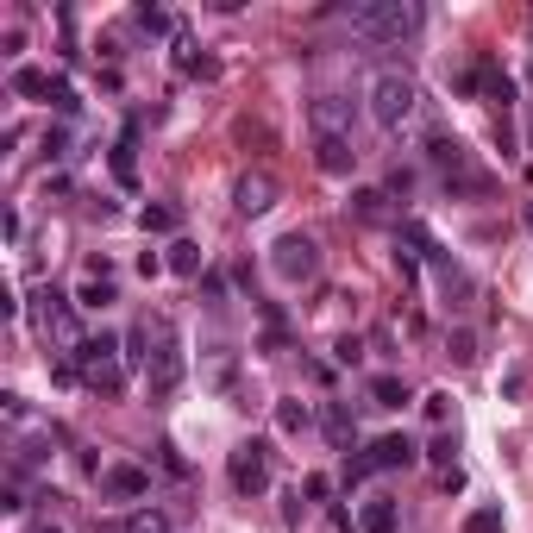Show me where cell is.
I'll return each mask as SVG.
<instances>
[{"instance_id": "83f0119b", "label": "cell", "mask_w": 533, "mask_h": 533, "mask_svg": "<svg viewBox=\"0 0 533 533\" xmlns=\"http://www.w3.org/2000/svg\"><path fill=\"white\" fill-rule=\"evenodd\" d=\"M132 19H138V26H145V32H170V26H176V19H170L164 7H138Z\"/></svg>"}, {"instance_id": "f1b7e54d", "label": "cell", "mask_w": 533, "mask_h": 533, "mask_svg": "<svg viewBox=\"0 0 533 533\" xmlns=\"http://www.w3.org/2000/svg\"><path fill=\"white\" fill-rule=\"evenodd\" d=\"M452 452H458V439H452V433H439V439H433V446H427V458H433V465H439V471H452Z\"/></svg>"}, {"instance_id": "1f68e13d", "label": "cell", "mask_w": 533, "mask_h": 533, "mask_svg": "<svg viewBox=\"0 0 533 533\" xmlns=\"http://www.w3.org/2000/svg\"><path fill=\"white\" fill-rule=\"evenodd\" d=\"M44 157H69V126H51V132H44Z\"/></svg>"}, {"instance_id": "ffe728a7", "label": "cell", "mask_w": 533, "mask_h": 533, "mask_svg": "<svg viewBox=\"0 0 533 533\" xmlns=\"http://www.w3.org/2000/svg\"><path fill=\"white\" fill-rule=\"evenodd\" d=\"M370 402H377V408H402L408 402V383L383 370V377H370Z\"/></svg>"}, {"instance_id": "6da1fadb", "label": "cell", "mask_w": 533, "mask_h": 533, "mask_svg": "<svg viewBox=\"0 0 533 533\" xmlns=\"http://www.w3.org/2000/svg\"><path fill=\"white\" fill-rule=\"evenodd\" d=\"M427 164H433V176L446 182L452 195H490L496 189V176L477 170V157L465 151V138H452V132H427Z\"/></svg>"}, {"instance_id": "e575fe53", "label": "cell", "mask_w": 533, "mask_h": 533, "mask_svg": "<svg viewBox=\"0 0 533 533\" xmlns=\"http://www.w3.org/2000/svg\"><path fill=\"white\" fill-rule=\"evenodd\" d=\"M521 226H527V233H533V201H527V207H521Z\"/></svg>"}, {"instance_id": "30bf717a", "label": "cell", "mask_w": 533, "mask_h": 533, "mask_svg": "<svg viewBox=\"0 0 533 533\" xmlns=\"http://www.w3.org/2000/svg\"><path fill=\"white\" fill-rule=\"evenodd\" d=\"M276 195H283V189H276L270 170H245L239 189H233V207H239L245 220H258V214H270V207H276Z\"/></svg>"}, {"instance_id": "ac0fdd59", "label": "cell", "mask_w": 533, "mask_h": 533, "mask_svg": "<svg viewBox=\"0 0 533 533\" xmlns=\"http://www.w3.org/2000/svg\"><path fill=\"white\" fill-rule=\"evenodd\" d=\"M308 427H314V408L308 402H295V396L276 402V433H308Z\"/></svg>"}, {"instance_id": "277c9868", "label": "cell", "mask_w": 533, "mask_h": 533, "mask_svg": "<svg viewBox=\"0 0 533 533\" xmlns=\"http://www.w3.org/2000/svg\"><path fill=\"white\" fill-rule=\"evenodd\" d=\"M32 320H38L44 345H57L63 358H76V352H82V327H76V295H63V289H51V283H44V289L32 295Z\"/></svg>"}, {"instance_id": "5b68a950", "label": "cell", "mask_w": 533, "mask_h": 533, "mask_svg": "<svg viewBox=\"0 0 533 533\" xmlns=\"http://www.w3.org/2000/svg\"><path fill=\"white\" fill-rule=\"evenodd\" d=\"M151 327V358H145V383H151V396H176L182 389V333H176V320H145Z\"/></svg>"}, {"instance_id": "7c38bea8", "label": "cell", "mask_w": 533, "mask_h": 533, "mask_svg": "<svg viewBox=\"0 0 533 533\" xmlns=\"http://www.w3.org/2000/svg\"><path fill=\"white\" fill-rule=\"evenodd\" d=\"M414 458H421V446H414V439H408V433H383V439H377V446H370V452H364V465H370V471H408V465H414Z\"/></svg>"}, {"instance_id": "d590c367", "label": "cell", "mask_w": 533, "mask_h": 533, "mask_svg": "<svg viewBox=\"0 0 533 533\" xmlns=\"http://www.w3.org/2000/svg\"><path fill=\"white\" fill-rule=\"evenodd\" d=\"M38 533H63V527H51V521H44V527H38Z\"/></svg>"}, {"instance_id": "f546056e", "label": "cell", "mask_w": 533, "mask_h": 533, "mask_svg": "<svg viewBox=\"0 0 533 533\" xmlns=\"http://www.w3.org/2000/svg\"><path fill=\"white\" fill-rule=\"evenodd\" d=\"M157 465H164L170 477H189V458H182V452L170 446V439H164V446H157Z\"/></svg>"}, {"instance_id": "44dd1931", "label": "cell", "mask_w": 533, "mask_h": 533, "mask_svg": "<svg viewBox=\"0 0 533 533\" xmlns=\"http://www.w3.org/2000/svg\"><path fill=\"white\" fill-rule=\"evenodd\" d=\"M138 226H145V233H176V207L170 201H145L138 207Z\"/></svg>"}, {"instance_id": "4316f807", "label": "cell", "mask_w": 533, "mask_h": 533, "mask_svg": "<svg viewBox=\"0 0 533 533\" xmlns=\"http://www.w3.org/2000/svg\"><path fill=\"white\" fill-rule=\"evenodd\" d=\"M327 433H333V446H352V414H345L339 402L327 408Z\"/></svg>"}, {"instance_id": "5bb4252c", "label": "cell", "mask_w": 533, "mask_h": 533, "mask_svg": "<svg viewBox=\"0 0 533 533\" xmlns=\"http://www.w3.org/2000/svg\"><path fill=\"white\" fill-rule=\"evenodd\" d=\"M138 126H126L120 132V145H113V157H107V164H113V182H120V189H138Z\"/></svg>"}, {"instance_id": "ba28073f", "label": "cell", "mask_w": 533, "mask_h": 533, "mask_svg": "<svg viewBox=\"0 0 533 533\" xmlns=\"http://www.w3.org/2000/svg\"><path fill=\"white\" fill-rule=\"evenodd\" d=\"M226 477H233L239 496H264L270 490V446L264 439H245V446L226 458Z\"/></svg>"}, {"instance_id": "484cf974", "label": "cell", "mask_w": 533, "mask_h": 533, "mask_svg": "<svg viewBox=\"0 0 533 533\" xmlns=\"http://www.w3.org/2000/svg\"><path fill=\"white\" fill-rule=\"evenodd\" d=\"M465 533H502V508H471V515H465Z\"/></svg>"}, {"instance_id": "d6986e66", "label": "cell", "mask_w": 533, "mask_h": 533, "mask_svg": "<svg viewBox=\"0 0 533 533\" xmlns=\"http://www.w3.org/2000/svg\"><path fill=\"white\" fill-rule=\"evenodd\" d=\"M352 214H358V220H370V226L389 220V189H358V195H352Z\"/></svg>"}, {"instance_id": "9a60e30c", "label": "cell", "mask_w": 533, "mask_h": 533, "mask_svg": "<svg viewBox=\"0 0 533 533\" xmlns=\"http://www.w3.org/2000/svg\"><path fill=\"white\" fill-rule=\"evenodd\" d=\"M358 527H364V533H396V502H389V496H370V502L358 508Z\"/></svg>"}, {"instance_id": "2e32d148", "label": "cell", "mask_w": 533, "mask_h": 533, "mask_svg": "<svg viewBox=\"0 0 533 533\" xmlns=\"http://www.w3.org/2000/svg\"><path fill=\"white\" fill-rule=\"evenodd\" d=\"M7 82H13V95H44V101H51V88H57L51 69H32V63H19Z\"/></svg>"}, {"instance_id": "8992f818", "label": "cell", "mask_w": 533, "mask_h": 533, "mask_svg": "<svg viewBox=\"0 0 533 533\" xmlns=\"http://www.w3.org/2000/svg\"><path fill=\"white\" fill-rule=\"evenodd\" d=\"M69 364H76V377L88 389H101V396H120V389H126V352H120V339H107V333L82 339V352Z\"/></svg>"}, {"instance_id": "4fadbf2b", "label": "cell", "mask_w": 533, "mask_h": 533, "mask_svg": "<svg viewBox=\"0 0 533 533\" xmlns=\"http://www.w3.org/2000/svg\"><path fill=\"white\" fill-rule=\"evenodd\" d=\"M314 164L327 176H345L358 164V145H352V138H314Z\"/></svg>"}, {"instance_id": "7402d4cb", "label": "cell", "mask_w": 533, "mask_h": 533, "mask_svg": "<svg viewBox=\"0 0 533 533\" xmlns=\"http://www.w3.org/2000/svg\"><path fill=\"white\" fill-rule=\"evenodd\" d=\"M201 264H207V258H201L195 239H176V245H170V270H176V276H201Z\"/></svg>"}, {"instance_id": "d4e9b609", "label": "cell", "mask_w": 533, "mask_h": 533, "mask_svg": "<svg viewBox=\"0 0 533 533\" xmlns=\"http://www.w3.org/2000/svg\"><path fill=\"white\" fill-rule=\"evenodd\" d=\"M120 533H170V521L157 515V508H138V515H132V521H126Z\"/></svg>"}, {"instance_id": "7a4b0ae2", "label": "cell", "mask_w": 533, "mask_h": 533, "mask_svg": "<svg viewBox=\"0 0 533 533\" xmlns=\"http://www.w3.org/2000/svg\"><path fill=\"white\" fill-rule=\"evenodd\" d=\"M364 101H370V120H377L383 132H402L414 120V107H421V88H414L408 69H377Z\"/></svg>"}, {"instance_id": "603a6c76", "label": "cell", "mask_w": 533, "mask_h": 533, "mask_svg": "<svg viewBox=\"0 0 533 533\" xmlns=\"http://www.w3.org/2000/svg\"><path fill=\"white\" fill-rule=\"evenodd\" d=\"M446 358H452V364H477V333H471V327H452V333H446Z\"/></svg>"}, {"instance_id": "d6a6232c", "label": "cell", "mask_w": 533, "mask_h": 533, "mask_svg": "<svg viewBox=\"0 0 533 533\" xmlns=\"http://www.w3.org/2000/svg\"><path fill=\"white\" fill-rule=\"evenodd\" d=\"M527 383H533V377H527L521 364H515V370H508V377H502V389H508V396H527Z\"/></svg>"}, {"instance_id": "3957f363", "label": "cell", "mask_w": 533, "mask_h": 533, "mask_svg": "<svg viewBox=\"0 0 533 533\" xmlns=\"http://www.w3.org/2000/svg\"><path fill=\"white\" fill-rule=\"evenodd\" d=\"M414 26H421V13L408 0H364V7H352V38H364V44H402V38H414Z\"/></svg>"}, {"instance_id": "836d02e7", "label": "cell", "mask_w": 533, "mask_h": 533, "mask_svg": "<svg viewBox=\"0 0 533 533\" xmlns=\"http://www.w3.org/2000/svg\"><path fill=\"white\" fill-rule=\"evenodd\" d=\"M333 352H339V364H358V358H364V339H339Z\"/></svg>"}, {"instance_id": "8fae6325", "label": "cell", "mask_w": 533, "mask_h": 533, "mask_svg": "<svg viewBox=\"0 0 533 533\" xmlns=\"http://www.w3.org/2000/svg\"><path fill=\"white\" fill-rule=\"evenodd\" d=\"M101 496H107V502H138V496H151V471H145V465H101Z\"/></svg>"}, {"instance_id": "52a82bcc", "label": "cell", "mask_w": 533, "mask_h": 533, "mask_svg": "<svg viewBox=\"0 0 533 533\" xmlns=\"http://www.w3.org/2000/svg\"><path fill=\"white\" fill-rule=\"evenodd\" d=\"M270 270L283 276L289 289L295 283H314V276H320V239L314 233H283L270 245Z\"/></svg>"}, {"instance_id": "cb8c5ba5", "label": "cell", "mask_w": 533, "mask_h": 533, "mask_svg": "<svg viewBox=\"0 0 533 533\" xmlns=\"http://www.w3.org/2000/svg\"><path fill=\"white\" fill-rule=\"evenodd\" d=\"M51 107L63 113V120H76V113H82V95H76V88H69V82L57 76V88H51Z\"/></svg>"}, {"instance_id": "e0dca14e", "label": "cell", "mask_w": 533, "mask_h": 533, "mask_svg": "<svg viewBox=\"0 0 533 533\" xmlns=\"http://www.w3.org/2000/svg\"><path fill=\"white\" fill-rule=\"evenodd\" d=\"M107 301H113V276L95 264V270L82 276V289H76V308H107Z\"/></svg>"}, {"instance_id": "9c48e42d", "label": "cell", "mask_w": 533, "mask_h": 533, "mask_svg": "<svg viewBox=\"0 0 533 533\" xmlns=\"http://www.w3.org/2000/svg\"><path fill=\"white\" fill-rule=\"evenodd\" d=\"M352 101L345 95H314V107H308V126H314V138H352Z\"/></svg>"}, {"instance_id": "4dcf8cb0", "label": "cell", "mask_w": 533, "mask_h": 533, "mask_svg": "<svg viewBox=\"0 0 533 533\" xmlns=\"http://www.w3.org/2000/svg\"><path fill=\"white\" fill-rule=\"evenodd\" d=\"M421 408H427V421H446V414H452V396H446V389H433V396H421Z\"/></svg>"}]
</instances>
